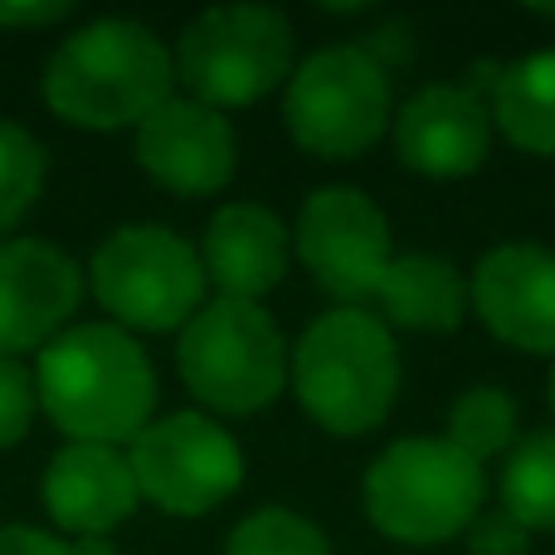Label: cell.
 <instances>
[{
	"label": "cell",
	"mask_w": 555,
	"mask_h": 555,
	"mask_svg": "<svg viewBox=\"0 0 555 555\" xmlns=\"http://www.w3.org/2000/svg\"><path fill=\"white\" fill-rule=\"evenodd\" d=\"M35 395L74 443L117 449L152 424L156 371L122 326L88 322L39 351Z\"/></svg>",
	"instance_id": "6da1fadb"
},
{
	"label": "cell",
	"mask_w": 555,
	"mask_h": 555,
	"mask_svg": "<svg viewBox=\"0 0 555 555\" xmlns=\"http://www.w3.org/2000/svg\"><path fill=\"white\" fill-rule=\"evenodd\" d=\"M176 59L137 20H93L54 49L44 68V103L88 132L142 127L171 98Z\"/></svg>",
	"instance_id": "7a4b0ae2"
},
{
	"label": "cell",
	"mask_w": 555,
	"mask_h": 555,
	"mask_svg": "<svg viewBox=\"0 0 555 555\" xmlns=\"http://www.w3.org/2000/svg\"><path fill=\"white\" fill-rule=\"evenodd\" d=\"M293 390L312 424L336 439L380 429L400 395V351L390 326L361 307L317 317L293 346Z\"/></svg>",
	"instance_id": "3957f363"
},
{
	"label": "cell",
	"mask_w": 555,
	"mask_h": 555,
	"mask_svg": "<svg viewBox=\"0 0 555 555\" xmlns=\"http://www.w3.org/2000/svg\"><path fill=\"white\" fill-rule=\"evenodd\" d=\"M482 463L449 439H400L365 468L361 507L380 537L400 546H439L478 521Z\"/></svg>",
	"instance_id": "277c9868"
},
{
	"label": "cell",
	"mask_w": 555,
	"mask_h": 555,
	"mask_svg": "<svg viewBox=\"0 0 555 555\" xmlns=\"http://www.w3.org/2000/svg\"><path fill=\"white\" fill-rule=\"evenodd\" d=\"M283 122L302 152L322 162H351L395 122L390 68L365 44H326L293 68L283 93Z\"/></svg>",
	"instance_id": "5b68a950"
},
{
	"label": "cell",
	"mask_w": 555,
	"mask_h": 555,
	"mask_svg": "<svg viewBox=\"0 0 555 555\" xmlns=\"http://www.w3.org/2000/svg\"><path fill=\"white\" fill-rule=\"evenodd\" d=\"M181 380L220 414L269 410L287 385V346L259 302L215 297L185 322L176 346Z\"/></svg>",
	"instance_id": "8992f818"
},
{
	"label": "cell",
	"mask_w": 555,
	"mask_h": 555,
	"mask_svg": "<svg viewBox=\"0 0 555 555\" xmlns=\"http://www.w3.org/2000/svg\"><path fill=\"white\" fill-rule=\"evenodd\" d=\"M176 78L205 107H249L293 78V25L273 5H215L185 25Z\"/></svg>",
	"instance_id": "52a82bcc"
},
{
	"label": "cell",
	"mask_w": 555,
	"mask_h": 555,
	"mask_svg": "<svg viewBox=\"0 0 555 555\" xmlns=\"http://www.w3.org/2000/svg\"><path fill=\"white\" fill-rule=\"evenodd\" d=\"M93 293L122 326L176 332L201 312V254L166 224H127L93 254Z\"/></svg>",
	"instance_id": "ba28073f"
},
{
	"label": "cell",
	"mask_w": 555,
	"mask_h": 555,
	"mask_svg": "<svg viewBox=\"0 0 555 555\" xmlns=\"http://www.w3.org/2000/svg\"><path fill=\"white\" fill-rule=\"evenodd\" d=\"M132 478L137 492L152 498L171 517H205L230 502L244 482V453L230 429L205 414H166L132 439Z\"/></svg>",
	"instance_id": "9c48e42d"
},
{
	"label": "cell",
	"mask_w": 555,
	"mask_h": 555,
	"mask_svg": "<svg viewBox=\"0 0 555 555\" xmlns=\"http://www.w3.org/2000/svg\"><path fill=\"white\" fill-rule=\"evenodd\" d=\"M297 259L312 283L341 307L375 297L385 269H390V220L385 210L356 185H322L307 195L297 215Z\"/></svg>",
	"instance_id": "30bf717a"
},
{
	"label": "cell",
	"mask_w": 555,
	"mask_h": 555,
	"mask_svg": "<svg viewBox=\"0 0 555 555\" xmlns=\"http://www.w3.org/2000/svg\"><path fill=\"white\" fill-rule=\"evenodd\" d=\"M468 307L498 341L531 356H555V249L498 244L468 278Z\"/></svg>",
	"instance_id": "8fae6325"
},
{
	"label": "cell",
	"mask_w": 555,
	"mask_h": 555,
	"mask_svg": "<svg viewBox=\"0 0 555 555\" xmlns=\"http://www.w3.org/2000/svg\"><path fill=\"white\" fill-rule=\"evenodd\" d=\"M395 156L414 176L429 181H463L488 162L492 146V113L473 88L429 83L395 113Z\"/></svg>",
	"instance_id": "7c38bea8"
},
{
	"label": "cell",
	"mask_w": 555,
	"mask_h": 555,
	"mask_svg": "<svg viewBox=\"0 0 555 555\" xmlns=\"http://www.w3.org/2000/svg\"><path fill=\"white\" fill-rule=\"evenodd\" d=\"M234 127L195 98H166L137 127V162L156 185L176 195H215L234 176Z\"/></svg>",
	"instance_id": "4fadbf2b"
},
{
	"label": "cell",
	"mask_w": 555,
	"mask_h": 555,
	"mask_svg": "<svg viewBox=\"0 0 555 555\" xmlns=\"http://www.w3.org/2000/svg\"><path fill=\"white\" fill-rule=\"evenodd\" d=\"M83 273L64 249L39 240H0V356L49 346L78 312Z\"/></svg>",
	"instance_id": "5bb4252c"
},
{
	"label": "cell",
	"mask_w": 555,
	"mask_h": 555,
	"mask_svg": "<svg viewBox=\"0 0 555 555\" xmlns=\"http://www.w3.org/2000/svg\"><path fill=\"white\" fill-rule=\"evenodd\" d=\"M132 463L107 443H68L44 473V507L74 537H107L137 512Z\"/></svg>",
	"instance_id": "9a60e30c"
},
{
	"label": "cell",
	"mask_w": 555,
	"mask_h": 555,
	"mask_svg": "<svg viewBox=\"0 0 555 555\" xmlns=\"http://www.w3.org/2000/svg\"><path fill=\"white\" fill-rule=\"evenodd\" d=\"M201 269L205 283L220 287V297H240V302H259L273 293L287 273V230L273 210L263 205H224L210 220L201 244Z\"/></svg>",
	"instance_id": "2e32d148"
},
{
	"label": "cell",
	"mask_w": 555,
	"mask_h": 555,
	"mask_svg": "<svg viewBox=\"0 0 555 555\" xmlns=\"http://www.w3.org/2000/svg\"><path fill=\"white\" fill-rule=\"evenodd\" d=\"M375 302L385 312L380 322H395L404 332H453L468 312V283L449 259L400 254L375 287Z\"/></svg>",
	"instance_id": "e0dca14e"
},
{
	"label": "cell",
	"mask_w": 555,
	"mask_h": 555,
	"mask_svg": "<svg viewBox=\"0 0 555 555\" xmlns=\"http://www.w3.org/2000/svg\"><path fill=\"white\" fill-rule=\"evenodd\" d=\"M492 122L512 146L531 156H555V49L527 54L492 78Z\"/></svg>",
	"instance_id": "ac0fdd59"
},
{
	"label": "cell",
	"mask_w": 555,
	"mask_h": 555,
	"mask_svg": "<svg viewBox=\"0 0 555 555\" xmlns=\"http://www.w3.org/2000/svg\"><path fill=\"white\" fill-rule=\"evenodd\" d=\"M502 512L527 531H555V429L521 434L507 449Z\"/></svg>",
	"instance_id": "d6986e66"
},
{
	"label": "cell",
	"mask_w": 555,
	"mask_h": 555,
	"mask_svg": "<svg viewBox=\"0 0 555 555\" xmlns=\"http://www.w3.org/2000/svg\"><path fill=\"white\" fill-rule=\"evenodd\" d=\"M443 439L473 463H488L517 443V400L502 385H473L453 400L449 410V434Z\"/></svg>",
	"instance_id": "ffe728a7"
},
{
	"label": "cell",
	"mask_w": 555,
	"mask_h": 555,
	"mask_svg": "<svg viewBox=\"0 0 555 555\" xmlns=\"http://www.w3.org/2000/svg\"><path fill=\"white\" fill-rule=\"evenodd\" d=\"M224 555H332V541L322 537L317 521L297 517V512L263 507L230 531Z\"/></svg>",
	"instance_id": "44dd1931"
},
{
	"label": "cell",
	"mask_w": 555,
	"mask_h": 555,
	"mask_svg": "<svg viewBox=\"0 0 555 555\" xmlns=\"http://www.w3.org/2000/svg\"><path fill=\"white\" fill-rule=\"evenodd\" d=\"M44 185V146L0 117V234H10Z\"/></svg>",
	"instance_id": "7402d4cb"
},
{
	"label": "cell",
	"mask_w": 555,
	"mask_h": 555,
	"mask_svg": "<svg viewBox=\"0 0 555 555\" xmlns=\"http://www.w3.org/2000/svg\"><path fill=\"white\" fill-rule=\"evenodd\" d=\"M35 375L15 361V356H0V449L20 443L29 434L35 420Z\"/></svg>",
	"instance_id": "603a6c76"
},
{
	"label": "cell",
	"mask_w": 555,
	"mask_h": 555,
	"mask_svg": "<svg viewBox=\"0 0 555 555\" xmlns=\"http://www.w3.org/2000/svg\"><path fill=\"white\" fill-rule=\"evenodd\" d=\"M531 531L521 521H512L507 512H478V521L468 527V555H527Z\"/></svg>",
	"instance_id": "cb8c5ba5"
},
{
	"label": "cell",
	"mask_w": 555,
	"mask_h": 555,
	"mask_svg": "<svg viewBox=\"0 0 555 555\" xmlns=\"http://www.w3.org/2000/svg\"><path fill=\"white\" fill-rule=\"evenodd\" d=\"M74 5L64 0H35V5H0V29H44L59 25Z\"/></svg>",
	"instance_id": "d4e9b609"
},
{
	"label": "cell",
	"mask_w": 555,
	"mask_h": 555,
	"mask_svg": "<svg viewBox=\"0 0 555 555\" xmlns=\"http://www.w3.org/2000/svg\"><path fill=\"white\" fill-rule=\"evenodd\" d=\"M0 555H68V546L35 527H0Z\"/></svg>",
	"instance_id": "484cf974"
},
{
	"label": "cell",
	"mask_w": 555,
	"mask_h": 555,
	"mask_svg": "<svg viewBox=\"0 0 555 555\" xmlns=\"http://www.w3.org/2000/svg\"><path fill=\"white\" fill-rule=\"evenodd\" d=\"M68 555H113V541H103V537H78L74 546H68Z\"/></svg>",
	"instance_id": "4316f807"
},
{
	"label": "cell",
	"mask_w": 555,
	"mask_h": 555,
	"mask_svg": "<svg viewBox=\"0 0 555 555\" xmlns=\"http://www.w3.org/2000/svg\"><path fill=\"white\" fill-rule=\"evenodd\" d=\"M551 410H555V365H551Z\"/></svg>",
	"instance_id": "83f0119b"
}]
</instances>
